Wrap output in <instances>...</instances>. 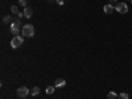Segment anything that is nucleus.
I'll list each match as a JSON object with an SVG mask.
<instances>
[{"mask_svg":"<svg viewBox=\"0 0 132 99\" xmlns=\"http://www.w3.org/2000/svg\"><path fill=\"white\" fill-rule=\"evenodd\" d=\"M131 3H132V0H131Z\"/></svg>","mask_w":132,"mask_h":99,"instance_id":"nucleus-20","label":"nucleus"},{"mask_svg":"<svg viewBox=\"0 0 132 99\" xmlns=\"http://www.w3.org/2000/svg\"><path fill=\"white\" fill-rule=\"evenodd\" d=\"M9 30H11V33H13V34L19 36V30H20V20L15 21V22H12V24H11V28H9Z\"/></svg>","mask_w":132,"mask_h":99,"instance_id":"nucleus-4","label":"nucleus"},{"mask_svg":"<svg viewBox=\"0 0 132 99\" xmlns=\"http://www.w3.org/2000/svg\"><path fill=\"white\" fill-rule=\"evenodd\" d=\"M22 42H24V39H22L21 36H15L13 39L11 40V46L13 49H17V48H20L22 45Z\"/></svg>","mask_w":132,"mask_h":99,"instance_id":"nucleus-2","label":"nucleus"},{"mask_svg":"<svg viewBox=\"0 0 132 99\" xmlns=\"http://www.w3.org/2000/svg\"><path fill=\"white\" fill-rule=\"evenodd\" d=\"M11 11H12V13H15V15H19V9H17L16 5H12V7H11Z\"/></svg>","mask_w":132,"mask_h":99,"instance_id":"nucleus-14","label":"nucleus"},{"mask_svg":"<svg viewBox=\"0 0 132 99\" xmlns=\"http://www.w3.org/2000/svg\"><path fill=\"white\" fill-rule=\"evenodd\" d=\"M19 4L21 7H28V3H27V0H19Z\"/></svg>","mask_w":132,"mask_h":99,"instance_id":"nucleus-15","label":"nucleus"},{"mask_svg":"<svg viewBox=\"0 0 132 99\" xmlns=\"http://www.w3.org/2000/svg\"><path fill=\"white\" fill-rule=\"evenodd\" d=\"M110 2H111V3H115V2H116V0H110Z\"/></svg>","mask_w":132,"mask_h":99,"instance_id":"nucleus-18","label":"nucleus"},{"mask_svg":"<svg viewBox=\"0 0 132 99\" xmlns=\"http://www.w3.org/2000/svg\"><path fill=\"white\" fill-rule=\"evenodd\" d=\"M38 93H40V89L38 87H33L32 90H30V95H33V96L38 95Z\"/></svg>","mask_w":132,"mask_h":99,"instance_id":"nucleus-9","label":"nucleus"},{"mask_svg":"<svg viewBox=\"0 0 132 99\" xmlns=\"http://www.w3.org/2000/svg\"><path fill=\"white\" fill-rule=\"evenodd\" d=\"M29 93H30V91H29L25 86H21V87L17 89V95H19L20 98H25V96H28Z\"/></svg>","mask_w":132,"mask_h":99,"instance_id":"nucleus-5","label":"nucleus"},{"mask_svg":"<svg viewBox=\"0 0 132 99\" xmlns=\"http://www.w3.org/2000/svg\"><path fill=\"white\" fill-rule=\"evenodd\" d=\"M11 21H12L11 16H4L3 17V22H4V24H8V22H11Z\"/></svg>","mask_w":132,"mask_h":99,"instance_id":"nucleus-12","label":"nucleus"},{"mask_svg":"<svg viewBox=\"0 0 132 99\" xmlns=\"http://www.w3.org/2000/svg\"><path fill=\"white\" fill-rule=\"evenodd\" d=\"M22 36L24 37H33L34 36V27L32 24H25L21 29Z\"/></svg>","mask_w":132,"mask_h":99,"instance_id":"nucleus-1","label":"nucleus"},{"mask_svg":"<svg viewBox=\"0 0 132 99\" xmlns=\"http://www.w3.org/2000/svg\"><path fill=\"white\" fill-rule=\"evenodd\" d=\"M129 96H128V94L127 93H120L119 94V99H128Z\"/></svg>","mask_w":132,"mask_h":99,"instance_id":"nucleus-13","label":"nucleus"},{"mask_svg":"<svg viewBox=\"0 0 132 99\" xmlns=\"http://www.w3.org/2000/svg\"><path fill=\"white\" fill-rule=\"evenodd\" d=\"M115 9L118 11L119 13L124 15V13H127V12H128V5H127L126 3H119V4H116Z\"/></svg>","mask_w":132,"mask_h":99,"instance_id":"nucleus-3","label":"nucleus"},{"mask_svg":"<svg viewBox=\"0 0 132 99\" xmlns=\"http://www.w3.org/2000/svg\"><path fill=\"white\" fill-rule=\"evenodd\" d=\"M107 98L108 99H116V93H115V91H110L108 95H107Z\"/></svg>","mask_w":132,"mask_h":99,"instance_id":"nucleus-11","label":"nucleus"},{"mask_svg":"<svg viewBox=\"0 0 132 99\" xmlns=\"http://www.w3.org/2000/svg\"><path fill=\"white\" fill-rule=\"evenodd\" d=\"M65 85H66V81L64 78H57L56 82H54V86L56 87H64Z\"/></svg>","mask_w":132,"mask_h":99,"instance_id":"nucleus-6","label":"nucleus"},{"mask_svg":"<svg viewBox=\"0 0 132 99\" xmlns=\"http://www.w3.org/2000/svg\"><path fill=\"white\" fill-rule=\"evenodd\" d=\"M48 2H54V0H48Z\"/></svg>","mask_w":132,"mask_h":99,"instance_id":"nucleus-19","label":"nucleus"},{"mask_svg":"<svg viewBox=\"0 0 132 99\" xmlns=\"http://www.w3.org/2000/svg\"><path fill=\"white\" fill-rule=\"evenodd\" d=\"M114 5L112 4H106L104 7H103V11H104V13H107V15H110V13H112L114 12Z\"/></svg>","mask_w":132,"mask_h":99,"instance_id":"nucleus-7","label":"nucleus"},{"mask_svg":"<svg viewBox=\"0 0 132 99\" xmlns=\"http://www.w3.org/2000/svg\"><path fill=\"white\" fill-rule=\"evenodd\" d=\"M32 15H33V9L30 8V7H25L24 8V16L29 19V17H32Z\"/></svg>","mask_w":132,"mask_h":99,"instance_id":"nucleus-8","label":"nucleus"},{"mask_svg":"<svg viewBox=\"0 0 132 99\" xmlns=\"http://www.w3.org/2000/svg\"><path fill=\"white\" fill-rule=\"evenodd\" d=\"M54 89H56V86H48L46 87V94H53L54 93Z\"/></svg>","mask_w":132,"mask_h":99,"instance_id":"nucleus-10","label":"nucleus"},{"mask_svg":"<svg viewBox=\"0 0 132 99\" xmlns=\"http://www.w3.org/2000/svg\"><path fill=\"white\" fill-rule=\"evenodd\" d=\"M56 2H57L59 5H64V4H65V0H56Z\"/></svg>","mask_w":132,"mask_h":99,"instance_id":"nucleus-16","label":"nucleus"},{"mask_svg":"<svg viewBox=\"0 0 132 99\" xmlns=\"http://www.w3.org/2000/svg\"><path fill=\"white\" fill-rule=\"evenodd\" d=\"M22 16H24V12H19V15H17V17H19V19H21Z\"/></svg>","mask_w":132,"mask_h":99,"instance_id":"nucleus-17","label":"nucleus"}]
</instances>
